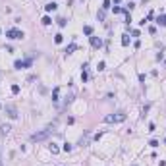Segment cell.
<instances>
[{
    "instance_id": "cell-20",
    "label": "cell",
    "mask_w": 166,
    "mask_h": 166,
    "mask_svg": "<svg viewBox=\"0 0 166 166\" xmlns=\"http://www.w3.org/2000/svg\"><path fill=\"white\" fill-rule=\"evenodd\" d=\"M58 25H60V27H66V19L60 18V19H58Z\"/></svg>"
},
{
    "instance_id": "cell-17",
    "label": "cell",
    "mask_w": 166,
    "mask_h": 166,
    "mask_svg": "<svg viewBox=\"0 0 166 166\" xmlns=\"http://www.w3.org/2000/svg\"><path fill=\"white\" fill-rule=\"evenodd\" d=\"M108 8H110V0H104L102 2V10H108Z\"/></svg>"
},
{
    "instance_id": "cell-14",
    "label": "cell",
    "mask_w": 166,
    "mask_h": 166,
    "mask_svg": "<svg viewBox=\"0 0 166 166\" xmlns=\"http://www.w3.org/2000/svg\"><path fill=\"white\" fill-rule=\"evenodd\" d=\"M50 23H52V19H50L48 16H45V18H43V25H50Z\"/></svg>"
},
{
    "instance_id": "cell-21",
    "label": "cell",
    "mask_w": 166,
    "mask_h": 166,
    "mask_svg": "<svg viewBox=\"0 0 166 166\" xmlns=\"http://www.w3.org/2000/svg\"><path fill=\"white\" fill-rule=\"evenodd\" d=\"M8 131H10V126H6V124H4V126H2V133H4V135H6V133H8Z\"/></svg>"
},
{
    "instance_id": "cell-10",
    "label": "cell",
    "mask_w": 166,
    "mask_h": 166,
    "mask_svg": "<svg viewBox=\"0 0 166 166\" xmlns=\"http://www.w3.org/2000/svg\"><path fill=\"white\" fill-rule=\"evenodd\" d=\"M153 16H155V14H153V12H149V14H147V18H143V19H141L139 23H141V25H145L147 21H151V19H153Z\"/></svg>"
},
{
    "instance_id": "cell-22",
    "label": "cell",
    "mask_w": 166,
    "mask_h": 166,
    "mask_svg": "<svg viewBox=\"0 0 166 166\" xmlns=\"http://www.w3.org/2000/svg\"><path fill=\"white\" fill-rule=\"evenodd\" d=\"M62 149H64V151H66V153H70V151H72V145H70V143H66V145H64V147H62Z\"/></svg>"
},
{
    "instance_id": "cell-6",
    "label": "cell",
    "mask_w": 166,
    "mask_h": 166,
    "mask_svg": "<svg viewBox=\"0 0 166 166\" xmlns=\"http://www.w3.org/2000/svg\"><path fill=\"white\" fill-rule=\"evenodd\" d=\"M6 112H8V116H10L12 120H16V118H18V112H16V108H12V106H8V108H6Z\"/></svg>"
},
{
    "instance_id": "cell-2",
    "label": "cell",
    "mask_w": 166,
    "mask_h": 166,
    "mask_svg": "<svg viewBox=\"0 0 166 166\" xmlns=\"http://www.w3.org/2000/svg\"><path fill=\"white\" fill-rule=\"evenodd\" d=\"M6 37H8V39H12V41H16V39H23V37H25V33H23V31H19V29H16V27H12V29H8V31H6Z\"/></svg>"
},
{
    "instance_id": "cell-27",
    "label": "cell",
    "mask_w": 166,
    "mask_h": 166,
    "mask_svg": "<svg viewBox=\"0 0 166 166\" xmlns=\"http://www.w3.org/2000/svg\"><path fill=\"white\" fill-rule=\"evenodd\" d=\"M0 108H2V106H0Z\"/></svg>"
},
{
    "instance_id": "cell-16",
    "label": "cell",
    "mask_w": 166,
    "mask_h": 166,
    "mask_svg": "<svg viewBox=\"0 0 166 166\" xmlns=\"http://www.w3.org/2000/svg\"><path fill=\"white\" fill-rule=\"evenodd\" d=\"M58 151H60V149H58L54 143H52V145H50V153H52V155H58Z\"/></svg>"
},
{
    "instance_id": "cell-19",
    "label": "cell",
    "mask_w": 166,
    "mask_h": 166,
    "mask_svg": "<svg viewBox=\"0 0 166 166\" xmlns=\"http://www.w3.org/2000/svg\"><path fill=\"white\" fill-rule=\"evenodd\" d=\"M12 93L18 95V93H19V85H12Z\"/></svg>"
},
{
    "instance_id": "cell-13",
    "label": "cell",
    "mask_w": 166,
    "mask_h": 166,
    "mask_svg": "<svg viewBox=\"0 0 166 166\" xmlns=\"http://www.w3.org/2000/svg\"><path fill=\"white\" fill-rule=\"evenodd\" d=\"M62 41H64V37H62L60 33H58V35H54V43H56V45H60Z\"/></svg>"
},
{
    "instance_id": "cell-23",
    "label": "cell",
    "mask_w": 166,
    "mask_h": 166,
    "mask_svg": "<svg viewBox=\"0 0 166 166\" xmlns=\"http://www.w3.org/2000/svg\"><path fill=\"white\" fill-rule=\"evenodd\" d=\"M149 145H151V147H158V141H155V139H153V141H149Z\"/></svg>"
},
{
    "instance_id": "cell-12",
    "label": "cell",
    "mask_w": 166,
    "mask_h": 166,
    "mask_svg": "<svg viewBox=\"0 0 166 166\" xmlns=\"http://www.w3.org/2000/svg\"><path fill=\"white\" fill-rule=\"evenodd\" d=\"M83 33H85V35H93V27H91V25H85V27H83Z\"/></svg>"
},
{
    "instance_id": "cell-18",
    "label": "cell",
    "mask_w": 166,
    "mask_h": 166,
    "mask_svg": "<svg viewBox=\"0 0 166 166\" xmlns=\"http://www.w3.org/2000/svg\"><path fill=\"white\" fill-rule=\"evenodd\" d=\"M104 68H106V64H104V62H99V66H97V70H99V72H102Z\"/></svg>"
},
{
    "instance_id": "cell-5",
    "label": "cell",
    "mask_w": 166,
    "mask_h": 166,
    "mask_svg": "<svg viewBox=\"0 0 166 166\" xmlns=\"http://www.w3.org/2000/svg\"><path fill=\"white\" fill-rule=\"evenodd\" d=\"M89 41H91V46H93V48H101V46H102V41H101L99 37H91Z\"/></svg>"
},
{
    "instance_id": "cell-1",
    "label": "cell",
    "mask_w": 166,
    "mask_h": 166,
    "mask_svg": "<svg viewBox=\"0 0 166 166\" xmlns=\"http://www.w3.org/2000/svg\"><path fill=\"white\" fill-rule=\"evenodd\" d=\"M128 116H126V112H116V114H110V116H106L104 118V122L106 124H118V122H124Z\"/></svg>"
},
{
    "instance_id": "cell-15",
    "label": "cell",
    "mask_w": 166,
    "mask_h": 166,
    "mask_svg": "<svg viewBox=\"0 0 166 166\" xmlns=\"http://www.w3.org/2000/svg\"><path fill=\"white\" fill-rule=\"evenodd\" d=\"M122 45H124V46H128V45H129V37H128V35H124V37H122Z\"/></svg>"
},
{
    "instance_id": "cell-7",
    "label": "cell",
    "mask_w": 166,
    "mask_h": 166,
    "mask_svg": "<svg viewBox=\"0 0 166 166\" xmlns=\"http://www.w3.org/2000/svg\"><path fill=\"white\" fill-rule=\"evenodd\" d=\"M58 97H60V87H54V91H52V102H58Z\"/></svg>"
},
{
    "instance_id": "cell-9",
    "label": "cell",
    "mask_w": 166,
    "mask_h": 166,
    "mask_svg": "<svg viewBox=\"0 0 166 166\" xmlns=\"http://www.w3.org/2000/svg\"><path fill=\"white\" fill-rule=\"evenodd\" d=\"M157 23H158V25H162V27H166V14L157 18Z\"/></svg>"
},
{
    "instance_id": "cell-26",
    "label": "cell",
    "mask_w": 166,
    "mask_h": 166,
    "mask_svg": "<svg viewBox=\"0 0 166 166\" xmlns=\"http://www.w3.org/2000/svg\"><path fill=\"white\" fill-rule=\"evenodd\" d=\"M164 66H166V62H164Z\"/></svg>"
},
{
    "instance_id": "cell-8",
    "label": "cell",
    "mask_w": 166,
    "mask_h": 166,
    "mask_svg": "<svg viewBox=\"0 0 166 166\" xmlns=\"http://www.w3.org/2000/svg\"><path fill=\"white\" fill-rule=\"evenodd\" d=\"M56 8H58V6H56L54 2H48V4L45 6V10H46V12H56Z\"/></svg>"
},
{
    "instance_id": "cell-24",
    "label": "cell",
    "mask_w": 166,
    "mask_h": 166,
    "mask_svg": "<svg viewBox=\"0 0 166 166\" xmlns=\"http://www.w3.org/2000/svg\"><path fill=\"white\" fill-rule=\"evenodd\" d=\"M112 2H114V4H120V2H122V0H112Z\"/></svg>"
},
{
    "instance_id": "cell-4",
    "label": "cell",
    "mask_w": 166,
    "mask_h": 166,
    "mask_svg": "<svg viewBox=\"0 0 166 166\" xmlns=\"http://www.w3.org/2000/svg\"><path fill=\"white\" fill-rule=\"evenodd\" d=\"M50 135V129H45V131H39V133H33L31 135V141H43Z\"/></svg>"
},
{
    "instance_id": "cell-3",
    "label": "cell",
    "mask_w": 166,
    "mask_h": 166,
    "mask_svg": "<svg viewBox=\"0 0 166 166\" xmlns=\"http://www.w3.org/2000/svg\"><path fill=\"white\" fill-rule=\"evenodd\" d=\"M31 64H33L31 58H27V60H16L14 62V68L16 70H25V68H31Z\"/></svg>"
},
{
    "instance_id": "cell-25",
    "label": "cell",
    "mask_w": 166,
    "mask_h": 166,
    "mask_svg": "<svg viewBox=\"0 0 166 166\" xmlns=\"http://www.w3.org/2000/svg\"><path fill=\"white\" fill-rule=\"evenodd\" d=\"M0 33H2V29H0Z\"/></svg>"
},
{
    "instance_id": "cell-11",
    "label": "cell",
    "mask_w": 166,
    "mask_h": 166,
    "mask_svg": "<svg viewBox=\"0 0 166 166\" xmlns=\"http://www.w3.org/2000/svg\"><path fill=\"white\" fill-rule=\"evenodd\" d=\"M77 48H79V46H77L75 43H72V45H70V46L66 48V54H72V52H74V50H77Z\"/></svg>"
}]
</instances>
